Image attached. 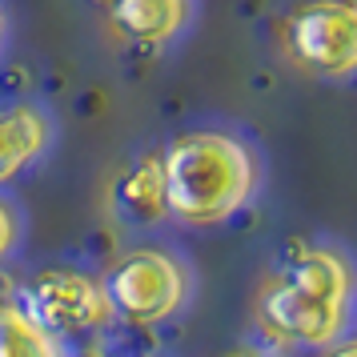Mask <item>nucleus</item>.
Masks as SVG:
<instances>
[{
	"label": "nucleus",
	"mask_w": 357,
	"mask_h": 357,
	"mask_svg": "<svg viewBox=\"0 0 357 357\" xmlns=\"http://www.w3.org/2000/svg\"><path fill=\"white\" fill-rule=\"evenodd\" d=\"M357 269L333 245L297 249L261 289V329L281 345L333 349L354 321Z\"/></svg>",
	"instance_id": "nucleus-1"
},
{
	"label": "nucleus",
	"mask_w": 357,
	"mask_h": 357,
	"mask_svg": "<svg viewBox=\"0 0 357 357\" xmlns=\"http://www.w3.org/2000/svg\"><path fill=\"white\" fill-rule=\"evenodd\" d=\"M169 217L193 229L225 225L257 193V157L229 132H181L161 153Z\"/></svg>",
	"instance_id": "nucleus-2"
},
{
	"label": "nucleus",
	"mask_w": 357,
	"mask_h": 357,
	"mask_svg": "<svg viewBox=\"0 0 357 357\" xmlns=\"http://www.w3.org/2000/svg\"><path fill=\"white\" fill-rule=\"evenodd\" d=\"M100 285L113 317L132 325H161L185 309L193 293V273L169 249H129L109 265Z\"/></svg>",
	"instance_id": "nucleus-3"
},
{
	"label": "nucleus",
	"mask_w": 357,
	"mask_h": 357,
	"mask_svg": "<svg viewBox=\"0 0 357 357\" xmlns=\"http://www.w3.org/2000/svg\"><path fill=\"white\" fill-rule=\"evenodd\" d=\"M281 45L325 81L357 77V0H301L281 20Z\"/></svg>",
	"instance_id": "nucleus-4"
},
{
	"label": "nucleus",
	"mask_w": 357,
	"mask_h": 357,
	"mask_svg": "<svg viewBox=\"0 0 357 357\" xmlns=\"http://www.w3.org/2000/svg\"><path fill=\"white\" fill-rule=\"evenodd\" d=\"M20 305L29 309V317L40 321L52 337L68 333H89L113 321V305L105 297V285L97 277L81 269H45L29 281V289L20 297Z\"/></svg>",
	"instance_id": "nucleus-5"
},
{
	"label": "nucleus",
	"mask_w": 357,
	"mask_h": 357,
	"mask_svg": "<svg viewBox=\"0 0 357 357\" xmlns=\"http://www.w3.org/2000/svg\"><path fill=\"white\" fill-rule=\"evenodd\" d=\"M105 24L132 49H161L189 24L193 0H100Z\"/></svg>",
	"instance_id": "nucleus-6"
},
{
	"label": "nucleus",
	"mask_w": 357,
	"mask_h": 357,
	"mask_svg": "<svg viewBox=\"0 0 357 357\" xmlns=\"http://www.w3.org/2000/svg\"><path fill=\"white\" fill-rule=\"evenodd\" d=\"M49 141H52V125L36 105L0 109V185L24 173L33 161H40Z\"/></svg>",
	"instance_id": "nucleus-7"
},
{
	"label": "nucleus",
	"mask_w": 357,
	"mask_h": 357,
	"mask_svg": "<svg viewBox=\"0 0 357 357\" xmlns=\"http://www.w3.org/2000/svg\"><path fill=\"white\" fill-rule=\"evenodd\" d=\"M113 205L116 213L141 229H153L157 221L169 217V201H165V169L161 157H145L141 165L125 169L113 185Z\"/></svg>",
	"instance_id": "nucleus-8"
},
{
	"label": "nucleus",
	"mask_w": 357,
	"mask_h": 357,
	"mask_svg": "<svg viewBox=\"0 0 357 357\" xmlns=\"http://www.w3.org/2000/svg\"><path fill=\"white\" fill-rule=\"evenodd\" d=\"M0 357H65V349L20 301H8L0 305Z\"/></svg>",
	"instance_id": "nucleus-9"
},
{
	"label": "nucleus",
	"mask_w": 357,
	"mask_h": 357,
	"mask_svg": "<svg viewBox=\"0 0 357 357\" xmlns=\"http://www.w3.org/2000/svg\"><path fill=\"white\" fill-rule=\"evenodd\" d=\"M17 237H20V217H17V209L0 197V261L17 249Z\"/></svg>",
	"instance_id": "nucleus-10"
},
{
	"label": "nucleus",
	"mask_w": 357,
	"mask_h": 357,
	"mask_svg": "<svg viewBox=\"0 0 357 357\" xmlns=\"http://www.w3.org/2000/svg\"><path fill=\"white\" fill-rule=\"evenodd\" d=\"M325 357H357V337L354 341H337L333 349H325Z\"/></svg>",
	"instance_id": "nucleus-11"
},
{
	"label": "nucleus",
	"mask_w": 357,
	"mask_h": 357,
	"mask_svg": "<svg viewBox=\"0 0 357 357\" xmlns=\"http://www.w3.org/2000/svg\"><path fill=\"white\" fill-rule=\"evenodd\" d=\"M225 357H277V354H265V349H253V345H245V349H233Z\"/></svg>",
	"instance_id": "nucleus-12"
},
{
	"label": "nucleus",
	"mask_w": 357,
	"mask_h": 357,
	"mask_svg": "<svg viewBox=\"0 0 357 357\" xmlns=\"http://www.w3.org/2000/svg\"><path fill=\"white\" fill-rule=\"evenodd\" d=\"M0 45H4V8H0Z\"/></svg>",
	"instance_id": "nucleus-13"
}]
</instances>
